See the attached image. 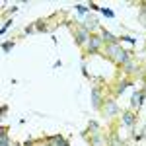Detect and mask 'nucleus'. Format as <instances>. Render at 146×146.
Here are the masks:
<instances>
[{"label":"nucleus","mask_w":146,"mask_h":146,"mask_svg":"<svg viewBox=\"0 0 146 146\" xmlns=\"http://www.w3.org/2000/svg\"><path fill=\"white\" fill-rule=\"evenodd\" d=\"M105 51H107V56L111 58L113 62H127L129 60V53L125 51V49H121V47L117 45V43H109V45L105 47Z\"/></svg>","instance_id":"1"},{"label":"nucleus","mask_w":146,"mask_h":146,"mask_svg":"<svg viewBox=\"0 0 146 146\" xmlns=\"http://www.w3.org/2000/svg\"><path fill=\"white\" fill-rule=\"evenodd\" d=\"M100 47H101V37L100 35H92L90 41H88V51H90V55H96Z\"/></svg>","instance_id":"2"},{"label":"nucleus","mask_w":146,"mask_h":146,"mask_svg":"<svg viewBox=\"0 0 146 146\" xmlns=\"http://www.w3.org/2000/svg\"><path fill=\"white\" fill-rule=\"evenodd\" d=\"M90 37L92 35L88 33V29H80V31H76V43L78 45H88Z\"/></svg>","instance_id":"3"},{"label":"nucleus","mask_w":146,"mask_h":146,"mask_svg":"<svg viewBox=\"0 0 146 146\" xmlns=\"http://www.w3.org/2000/svg\"><path fill=\"white\" fill-rule=\"evenodd\" d=\"M49 146H68V142L62 138V136H53V138H49Z\"/></svg>","instance_id":"4"},{"label":"nucleus","mask_w":146,"mask_h":146,"mask_svg":"<svg viewBox=\"0 0 146 146\" xmlns=\"http://www.w3.org/2000/svg\"><path fill=\"white\" fill-rule=\"evenodd\" d=\"M103 111H105V115H109V117L115 115V113H117V105H115V101L109 100L107 103H105V109H103Z\"/></svg>","instance_id":"5"},{"label":"nucleus","mask_w":146,"mask_h":146,"mask_svg":"<svg viewBox=\"0 0 146 146\" xmlns=\"http://www.w3.org/2000/svg\"><path fill=\"white\" fill-rule=\"evenodd\" d=\"M90 142H92V146H105V138L100 135H94Z\"/></svg>","instance_id":"6"},{"label":"nucleus","mask_w":146,"mask_h":146,"mask_svg":"<svg viewBox=\"0 0 146 146\" xmlns=\"http://www.w3.org/2000/svg\"><path fill=\"white\" fill-rule=\"evenodd\" d=\"M92 98H94V107H96V109H100L101 101H100V96H98V88H94V92H92Z\"/></svg>","instance_id":"7"},{"label":"nucleus","mask_w":146,"mask_h":146,"mask_svg":"<svg viewBox=\"0 0 146 146\" xmlns=\"http://www.w3.org/2000/svg\"><path fill=\"white\" fill-rule=\"evenodd\" d=\"M101 33L105 35V39H107L109 43H117V37H115V35H111L109 31H105V29H101Z\"/></svg>","instance_id":"8"},{"label":"nucleus","mask_w":146,"mask_h":146,"mask_svg":"<svg viewBox=\"0 0 146 146\" xmlns=\"http://www.w3.org/2000/svg\"><path fill=\"white\" fill-rule=\"evenodd\" d=\"M135 62H129V60H127V62H125V72H129V74H131V72H135Z\"/></svg>","instance_id":"9"},{"label":"nucleus","mask_w":146,"mask_h":146,"mask_svg":"<svg viewBox=\"0 0 146 146\" xmlns=\"http://www.w3.org/2000/svg\"><path fill=\"white\" fill-rule=\"evenodd\" d=\"M123 121H125V125H133L135 123V117H133L131 113H127V115L123 117Z\"/></svg>","instance_id":"10"},{"label":"nucleus","mask_w":146,"mask_h":146,"mask_svg":"<svg viewBox=\"0 0 146 146\" xmlns=\"http://www.w3.org/2000/svg\"><path fill=\"white\" fill-rule=\"evenodd\" d=\"M127 86H129V82H127V80H125V82H121V84H119V88H117V94H121Z\"/></svg>","instance_id":"11"},{"label":"nucleus","mask_w":146,"mask_h":146,"mask_svg":"<svg viewBox=\"0 0 146 146\" xmlns=\"http://www.w3.org/2000/svg\"><path fill=\"white\" fill-rule=\"evenodd\" d=\"M12 47H14V43H4V45H2V51L8 53V51H12Z\"/></svg>","instance_id":"12"},{"label":"nucleus","mask_w":146,"mask_h":146,"mask_svg":"<svg viewBox=\"0 0 146 146\" xmlns=\"http://www.w3.org/2000/svg\"><path fill=\"white\" fill-rule=\"evenodd\" d=\"M90 129H92L94 135H98V123H96V121H92V123H90Z\"/></svg>","instance_id":"13"},{"label":"nucleus","mask_w":146,"mask_h":146,"mask_svg":"<svg viewBox=\"0 0 146 146\" xmlns=\"http://www.w3.org/2000/svg\"><path fill=\"white\" fill-rule=\"evenodd\" d=\"M0 144H2V146H8V138L4 136V133H2V136H0Z\"/></svg>","instance_id":"14"},{"label":"nucleus","mask_w":146,"mask_h":146,"mask_svg":"<svg viewBox=\"0 0 146 146\" xmlns=\"http://www.w3.org/2000/svg\"><path fill=\"white\" fill-rule=\"evenodd\" d=\"M37 29H39V31H47V25L45 23H37Z\"/></svg>","instance_id":"15"},{"label":"nucleus","mask_w":146,"mask_h":146,"mask_svg":"<svg viewBox=\"0 0 146 146\" xmlns=\"http://www.w3.org/2000/svg\"><path fill=\"white\" fill-rule=\"evenodd\" d=\"M101 12H103V14H105L107 18H113V12H111V10H101Z\"/></svg>","instance_id":"16"},{"label":"nucleus","mask_w":146,"mask_h":146,"mask_svg":"<svg viewBox=\"0 0 146 146\" xmlns=\"http://www.w3.org/2000/svg\"><path fill=\"white\" fill-rule=\"evenodd\" d=\"M111 146H123V144H121V142H119L117 138H113V140H111Z\"/></svg>","instance_id":"17"}]
</instances>
